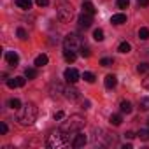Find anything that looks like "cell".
<instances>
[{"instance_id":"d6a6232c","label":"cell","mask_w":149,"mask_h":149,"mask_svg":"<svg viewBox=\"0 0 149 149\" xmlns=\"http://www.w3.org/2000/svg\"><path fill=\"white\" fill-rule=\"evenodd\" d=\"M112 63H114L112 58H102V60H100V65H102V67H111Z\"/></svg>"},{"instance_id":"44dd1931","label":"cell","mask_w":149,"mask_h":149,"mask_svg":"<svg viewBox=\"0 0 149 149\" xmlns=\"http://www.w3.org/2000/svg\"><path fill=\"white\" fill-rule=\"evenodd\" d=\"M83 13H90V14H95V6L91 2H84L83 4Z\"/></svg>"},{"instance_id":"cb8c5ba5","label":"cell","mask_w":149,"mask_h":149,"mask_svg":"<svg viewBox=\"0 0 149 149\" xmlns=\"http://www.w3.org/2000/svg\"><path fill=\"white\" fill-rule=\"evenodd\" d=\"M118 51H119V53H130V51H132L130 42H121V44H119V47H118Z\"/></svg>"},{"instance_id":"e575fe53","label":"cell","mask_w":149,"mask_h":149,"mask_svg":"<svg viewBox=\"0 0 149 149\" xmlns=\"http://www.w3.org/2000/svg\"><path fill=\"white\" fill-rule=\"evenodd\" d=\"M142 86L149 91V74H146V77H144V81H142Z\"/></svg>"},{"instance_id":"277c9868","label":"cell","mask_w":149,"mask_h":149,"mask_svg":"<svg viewBox=\"0 0 149 149\" xmlns=\"http://www.w3.org/2000/svg\"><path fill=\"white\" fill-rule=\"evenodd\" d=\"M84 46L83 39L77 35V33H68L65 39H63V49L65 51H81V47Z\"/></svg>"},{"instance_id":"7c38bea8","label":"cell","mask_w":149,"mask_h":149,"mask_svg":"<svg viewBox=\"0 0 149 149\" xmlns=\"http://www.w3.org/2000/svg\"><path fill=\"white\" fill-rule=\"evenodd\" d=\"M65 98H68L70 102L77 100V98H79V91L74 88V86H67V88H65Z\"/></svg>"},{"instance_id":"ac0fdd59","label":"cell","mask_w":149,"mask_h":149,"mask_svg":"<svg viewBox=\"0 0 149 149\" xmlns=\"http://www.w3.org/2000/svg\"><path fill=\"white\" fill-rule=\"evenodd\" d=\"M119 107H121V112H123V114H130V112H132V109H133V107H132V104H130L128 100H123Z\"/></svg>"},{"instance_id":"1f68e13d","label":"cell","mask_w":149,"mask_h":149,"mask_svg":"<svg viewBox=\"0 0 149 149\" xmlns=\"http://www.w3.org/2000/svg\"><path fill=\"white\" fill-rule=\"evenodd\" d=\"M79 53H81V54H83L84 58H88V56H91V49H90V47H88L86 44H84V46L81 47V51H79Z\"/></svg>"},{"instance_id":"60d3db41","label":"cell","mask_w":149,"mask_h":149,"mask_svg":"<svg viewBox=\"0 0 149 149\" xmlns=\"http://www.w3.org/2000/svg\"><path fill=\"white\" fill-rule=\"evenodd\" d=\"M83 107H84V109H90V100H84V102H83Z\"/></svg>"},{"instance_id":"ffe728a7","label":"cell","mask_w":149,"mask_h":149,"mask_svg":"<svg viewBox=\"0 0 149 149\" xmlns=\"http://www.w3.org/2000/svg\"><path fill=\"white\" fill-rule=\"evenodd\" d=\"M63 58L68 61V63H72V61H76V58H77V54L74 53V51H63Z\"/></svg>"},{"instance_id":"74e56055","label":"cell","mask_w":149,"mask_h":149,"mask_svg":"<svg viewBox=\"0 0 149 149\" xmlns=\"http://www.w3.org/2000/svg\"><path fill=\"white\" fill-rule=\"evenodd\" d=\"M63 118H65V112H63V111H58V112L54 114V119H56V121H60V119H63Z\"/></svg>"},{"instance_id":"f35d334b","label":"cell","mask_w":149,"mask_h":149,"mask_svg":"<svg viewBox=\"0 0 149 149\" xmlns=\"http://www.w3.org/2000/svg\"><path fill=\"white\" fill-rule=\"evenodd\" d=\"M139 2V6H142V7H147L149 6V0H137Z\"/></svg>"},{"instance_id":"4fadbf2b","label":"cell","mask_w":149,"mask_h":149,"mask_svg":"<svg viewBox=\"0 0 149 149\" xmlns=\"http://www.w3.org/2000/svg\"><path fill=\"white\" fill-rule=\"evenodd\" d=\"M105 88H109V90H112V88H116V84H118V77L114 76V74H109V76H105Z\"/></svg>"},{"instance_id":"f546056e","label":"cell","mask_w":149,"mask_h":149,"mask_svg":"<svg viewBox=\"0 0 149 149\" xmlns=\"http://www.w3.org/2000/svg\"><path fill=\"white\" fill-rule=\"evenodd\" d=\"M16 35H18L21 40H26V39H28V33H26V30H25V28H21V26L16 30Z\"/></svg>"},{"instance_id":"f1b7e54d","label":"cell","mask_w":149,"mask_h":149,"mask_svg":"<svg viewBox=\"0 0 149 149\" xmlns=\"http://www.w3.org/2000/svg\"><path fill=\"white\" fill-rule=\"evenodd\" d=\"M137 137H139L140 140H149V128H144V130H140V132L137 133Z\"/></svg>"},{"instance_id":"6da1fadb","label":"cell","mask_w":149,"mask_h":149,"mask_svg":"<svg viewBox=\"0 0 149 149\" xmlns=\"http://www.w3.org/2000/svg\"><path fill=\"white\" fill-rule=\"evenodd\" d=\"M35 119H37V105H35V104L30 102V104H26L25 107L18 109V121H19V125L28 126V125H32Z\"/></svg>"},{"instance_id":"8992f818","label":"cell","mask_w":149,"mask_h":149,"mask_svg":"<svg viewBox=\"0 0 149 149\" xmlns=\"http://www.w3.org/2000/svg\"><path fill=\"white\" fill-rule=\"evenodd\" d=\"M95 140H97V144H100V146H112V144H116V137L111 135V133H107L105 130H97Z\"/></svg>"},{"instance_id":"7a4b0ae2","label":"cell","mask_w":149,"mask_h":149,"mask_svg":"<svg viewBox=\"0 0 149 149\" xmlns=\"http://www.w3.org/2000/svg\"><path fill=\"white\" fill-rule=\"evenodd\" d=\"M84 125H86V119H84L81 114H74V116H70L67 121H63L60 128H61L63 132H67V133H74V132H81V130L84 128Z\"/></svg>"},{"instance_id":"2e32d148","label":"cell","mask_w":149,"mask_h":149,"mask_svg":"<svg viewBox=\"0 0 149 149\" xmlns=\"http://www.w3.org/2000/svg\"><path fill=\"white\" fill-rule=\"evenodd\" d=\"M47 61H49L47 54H39L35 58V67H44V65H47Z\"/></svg>"},{"instance_id":"836d02e7","label":"cell","mask_w":149,"mask_h":149,"mask_svg":"<svg viewBox=\"0 0 149 149\" xmlns=\"http://www.w3.org/2000/svg\"><path fill=\"white\" fill-rule=\"evenodd\" d=\"M130 6V0H118V7L119 9H126Z\"/></svg>"},{"instance_id":"7402d4cb","label":"cell","mask_w":149,"mask_h":149,"mask_svg":"<svg viewBox=\"0 0 149 149\" xmlns=\"http://www.w3.org/2000/svg\"><path fill=\"white\" fill-rule=\"evenodd\" d=\"M93 39H95L97 42H102V40L105 39V37H104V30H102V28H97V30L93 32Z\"/></svg>"},{"instance_id":"8d00e7d4","label":"cell","mask_w":149,"mask_h":149,"mask_svg":"<svg viewBox=\"0 0 149 149\" xmlns=\"http://www.w3.org/2000/svg\"><path fill=\"white\" fill-rule=\"evenodd\" d=\"M7 130H9V128H7V125H6V123H0V133L6 135V133H7Z\"/></svg>"},{"instance_id":"d4e9b609","label":"cell","mask_w":149,"mask_h":149,"mask_svg":"<svg viewBox=\"0 0 149 149\" xmlns=\"http://www.w3.org/2000/svg\"><path fill=\"white\" fill-rule=\"evenodd\" d=\"M139 107H140L142 111H149V97H144V98H140V102H139Z\"/></svg>"},{"instance_id":"ba28073f","label":"cell","mask_w":149,"mask_h":149,"mask_svg":"<svg viewBox=\"0 0 149 149\" xmlns=\"http://www.w3.org/2000/svg\"><path fill=\"white\" fill-rule=\"evenodd\" d=\"M86 142H88V137L84 135V133H81V132H76V137H74V140H72V147H84L86 146Z\"/></svg>"},{"instance_id":"5bb4252c","label":"cell","mask_w":149,"mask_h":149,"mask_svg":"<svg viewBox=\"0 0 149 149\" xmlns=\"http://www.w3.org/2000/svg\"><path fill=\"white\" fill-rule=\"evenodd\" d=\"M60 93H65V88H63L60 83H53V84H51V97L56 98Z\"/></svg>"},{"instance_id":"484cf974","label":"cell","mask_w":149,"mask_h":149,"mask_svg":"<svg viewBox=\"0 0 149 149\" xmlns=\"http://www.w3.org/2000/svg\"><path fill=\"white\" fill-rule=\"evenodd\" d=\"M83 79H84L86 83L93 84V83H95V74H91V72H84V74H83Z\"/></svg>"},{"instance_id":"3957f363","label":"cell","mask_w":149,"mask_h":149,"mask_svg":"<svg viewBox=\"0 0 149 149\" xmlns=\"http://www.w3.org/2000/svg\"><path fill=\"white\" fill-rule=\"evenodd\" d=\"M65 133H67V132H63L61 128L56 130V132H51V135L47 137L46 146L51 147V149H63V147H67L70 142H68V139H67Z\"/></svg>"},{"instance_id":"b9f144b4","label":"cell","mask_w":149,"mask_h":149,"mask_svg":"<svg viewBox=\"0 0 149 149\" xmlns=\"http://www.w3.org/2000/svg\"><path fill=\"white\" fill-rule=\"evenodd\" d=\"M147 126H149V119H147Z\"/></svg>"},{"instance_id":"d590c367","label":"cell","mask_w":149,"mask_h":149,"mask_svg":"<svg viewBox=\"0 0 149 149\" xmlns=\"http://www.w3.org/2000/svg\"><path fill=\"white\" fill-rule=\"evenodd\" d=\"M37 6L39 7H47L49 6V0H37Z\"/></svg>"},{"instance_id":"8fae6325","label":"cell","mask_w":149,"mask_h":149,"mask_svg":"<svg viewBox=\"0 0 149 149\" xmlns=\"http://www.w3.org/2000/svg\"><path fill=\"white\" fill-rule=\"evenodd\" d=\"M6 61H7V65L16 67V65L19 63V56H18V53H16V51H9V53H6Z\"/></svg>"},{"instance_id":"e0dca14e","label":"cell","mask_w":149,"mask_h":149,"mask_svg":"<svg viewBox=\"0 0 149 149\" xmlns=\"http://www.w3.org/2000/svg\"><path fill=\"white\" fill-rule=\"evenodd\" d=\"M14 2H16V6H18L19 9H23V11H26V9L32 7V0H14Z\"/></svg>"},{"instance_id":"9c48e42d","label":"cell","mask_w":149,"mask_h":149,"mask_svg":"<svg viewBox=\"0 0 149 149\" xmlns=\"http://www.w3.org/2000/svg\"><path fill=\"white\" fill-rule=\"evenodd\" d=\"M91 23H93V14L83 13V14L79 16V26H81V28H90Z\"/></svg>"},{"instance_id":"30bf717a","label":"cell","mask_w":149,"mask_h":149,"mask_svg":"<svg viewBox=\"0 0 149 149\" xmlns=\"http://www.w3.org/2000/svg\"><path fill=\"white\" fill-rule=\"evenodd\" d=\"M25 83H26L25 77H11V79H7V86L13 88V90H14V88H23Z\"/></svg>"},{"instance_id":"d6986e66","label":"cell","mask_w":149,"mask_h":149,"mask_svg":"<svg viewBox=\"0 0 149 149\" xmlns=\"http://www.w3.org/2000/svg\"><path fill=\"white\" fill-rule=\"evenodd\" d=\"M109 121H111V125H114V126H119V125L123 123V116H121V114H112Z\"/></svg>"},{"instance_id":"83f0119b","label":"cell","mask_w":149,"mask_h":149,"mask_svg":"<svg viewBox=\"0 0 149 149\" xmlns=\"http://www.w3.org/2000/svg\"><path fill=\"white\" fill-rule=\"evenodd\" d=\"M139 39L140 40H147L149 39V28H140L139 30Z\"/></svg>"},{"instance_id":"5b68a950","label":"cell","mask_w":149,"mask_h":149,"mask_svg":"<svg viewBox=\"0 0 149 149\" xmlns=\"http://www.w3.org/2000/svg\"><path fill=\"white\" fill-rule=\"evenodd\" d=\"M56 14H58L60 21L68 23V21H72V18H74V9H72V6H70V4H65V2H63V4H60V6H58Z\"/></svg>"},{"instance_id":"4dcf8cb0","label":"cell","mask_w":149,"mask_h":149,"mask_svg":"<svg viewBox=\"0 0 149 149\" xmlns=\"http://www.w3.org/2000/svg\"><path fill=\"white\" fill-rule=\"evenodd\" d=\"M137 72H139V74H149V65H147V63H139Z\"/></svg>"},{"instance_id":"52a82bcc","label":"cell","mask_w":149,"mask_h":149,"mask_svg":"<svg viewBox=\"0 0 149 149\" xmlns=\"http://www.w3.org/2000/svg\"><path fill=\"white\" fill-rule=\"evenodd\" d=\"M63 77H65V81L68 84H76L79 81V77H81V74H79L77 68H67L65 74H63Z\"/></svg>"},{"instance_id":"9a60e30c","label":"cell","mask_w":149,"mask_h":149,"mask_svg":"<svg viewBox=\"0 0 149 149\" xmlns=\"http://www.w3.org/2000/svg\"><path fill=\"white\" fill-rule=\"evenodd\" d=\"M111 23H112V25H123V23H126V16L121 14V13H119V14H114V16L111 18Z\"/></svg>"},{"instance_id":"4316f807","label":"cell","mask_w":149,"mask_h":149,"mask_svg":"<svg viewBox=\"0 0 149 149\" xmlns=\"http://www.w3.org/2000/svg\"><path fill=\"white\" fill-rule=\"evenodd\" d=\"M9 107L14 109V111H18V109H21V102H19L18 98H11V100H9Z\"/></svg>"},{"instance_id":"603a6c76","label":"cell","mask_w":149,"mask_h":149,"mask_svg":"<svg viewBox=\"0 0 149 149\" xmlns=\"http://www.w3.org/2000/svg\"><path fill=\"white\" fill-rule=\"evenodd\" d=\"M25 77L26 79H35L37 77V70L35 68H25Z\"/></svg>"},{"instance_id":"ab89813d","label":"cell","mask_w":149,"mask_h":149,"mask_svg":"<svg viewBox=\"0 0 149 149\" xmlns=\"http://www.w3.org/2000/svg\"><path fill=\"white\" fill-rule=\"evenodd\" d=\"M125 137H126V139H133V137H135V133H133V132H126V133H125Z\"/></svg>"}]
</instances>
